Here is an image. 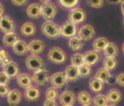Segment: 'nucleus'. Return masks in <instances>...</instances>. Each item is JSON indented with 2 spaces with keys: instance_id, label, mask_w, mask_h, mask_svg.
Returning <instances> with one entry per match:
<instances>
[{
  "instance_id": "nucleus-1",
  "label": "nucleus",
  "mask_w": 124,
  "mask_h": 106,
  "mask_svg": "<svg viewBox=\"0 0 124 106\" xmlns=\"http://www.w3.org/2000/svg\"><path fill=\"white\" fill-rule=\"evenodd\" d=\"M41 32L46 37L55 39L61 36V27L51 20H46L41 26Z\"/></svg>"
},
{
  "instance_id": "nucleus-2",
  "label": "nucleus",
  "mask_w": 124,
  "mask_h": 106,
  "mask_svg": "<svg viewBox=\"0 0 124 106\" xmlns=\"http://www.w3.org/2000/svg\"><path fill=\"white\" fill-rule=\"evenodd\" d=\"M66 52L62 48H58V47H53L48 52V60L53 64H57V65L64 64L66 62Z\"/></svg>"
},
{
  "instance_id": "nucleus-3",
  "label": "nucleus",
  "mask_w": 124,
  "mask_h": 106,
  "mask_svg": "<svg viewBox=\"0 0 124 106\" xmlns=\"http://www.w3.org/2000/svg\"><path fill=\"white\" fill-rule=\"evenodd\" d=\"M26 66L29 71L35 72L39 70V69H43L45 66V62L39 55L36 54H31L26 58Z\"/></svg>"
},
{
  "instance_id": "nucleus-4",
  "label": "nucleus",
  "mask_w": 124,
  "mask_h": 106,
  "mask_svg": "<svg viewBox=\"0 0 124 106\" xmlns=\"http://www.w3.org/2000/svg\"><path fill=\"white\" fill-rule=\"evenodd\" d=\"M33 83L36 86H46L50 82V74L46 68L39 69V70L33 72L32 75Z\"/></svg>"
},
{
  "instance_id": "nucleus-5",
  "label": "nucleus",
  "mask_w": 124,
  "mask_h": 106,
  "mask_svg": "<svg viewBox=\"0 0 124 106\" xmlns=\"http://www.w3.org/2000/svg\"><path fill=\"white\" fill-rule=\"evenodd\" d=\"M67 83H68V80H67L65 72L63 71L55 72V73H53L50 76V84H51V86L57 89L64 88L67 85Z\"/></svg>"
},
{
  "instance_id": "nucleus-6",
  "label": "nucleus",
  "mask_w": 124,
  "mask_h": 106,
  "mask_svg": "<svg viewBox=\"0 0 124 106\" xmlns=\"http://www.w3.org/2000/svg\"><path fill=\"white\" fill-rule=\"evenodd\" d=\"M16 30V23L10 16L2 15L0 17V31H2L4 34L7 33H13Z\"/></svg>"
},
{
  "instance_id": "nucleus-7",
  "label": "nucleus",
  "mask_w": 124,
  "mask_h": 106,
  "mask_svg": "<svg viewBox=\"0 0 124 106\" xmlns=\"http://www.w3.org/2000/svg\"><path fill=\"white\" fill-rule=\"evenodd\" d=\"M78 27L70 20H67L64 22L63 26L61 27V36H64L66 38H71L73 36L78 35Z\"/></svg>"
},
{
  "instance_id": "nucleus-8",
  "label": "nucleus",
  "mask_w": 124,
  "mask_h": 106,
  "mask_svg": "<svg viewBox=\"0 0 124 106\" xmlns=\"http://www.w3.org/2000/svg\"><path fill=\"white\" fill-rule=\"evenodd\" d=\"M57 13V8L55 4L48 2V3L41 4V16L46 19V20H53Z\"/></svg>"
},
{
  "instance_id": "nucleus-9",
  "label": "nucleus",
  "mask_w": 124,
  "mask_h": 106,
  "mask_svg": "<svg viewBox=\"0 0 124 106\" xmlns=\"http://www.w3.org/2000/svg\"><path fill=\"white\" fill-rule=\"evenodd\" d=\"M74 24H80L86 20V12L81 8H73L69 13V19Z\"/></svg>"
},
{
  "instance_id": "nucleus-10",
  "label": "nucleus",
  "mask_w": 124,
  "mask_h": 106,
  "mask_svg": "<svg viewBox=\"0 0 124 106\" xmlns=\"http://www.w3.org/2000/svg\"><path fill=\"white\" fill-rule=\"evenodd\" d=\"M94 35H95V31L91 24H84L78 31V36L84 41L92 39L94 37Z\"/></svg>"
},
{
  "instance_id": "nucleus-11",
  "label": "nucleus",
  "mask_w": 124,
  "mask_h": 106,
  "mask_svg": "<svg viewBox=\"0 0 124 106\" xmlns=\"http://www.w3.org/2000/svg\"><path fill=\"white\" fill-rule=\"evenodd\" d=\"M77 100V96L70 90H65L58 97V101L62 106H73Z\"/></svg>"
},
{
  "instance_id": "nucleus-12",
  "label": "nucleus",
  "mask_w": 124,
  "mask_h": 106,
  "mask_svg": "<svg viewBox=\"0 0 124 106\" xmlns=\"http://www.w3.org/2000/svg\"><path fill=\"white\" fill-rule=\"evenodd\" d=\"M83 57H84V64L92 67L95 64H98L99 61H100V53L94 51V50H89V51H86L84 53Z\"/></svg>"
},
{
  "instance_id": "nucleus-13",
  "label": "nucleus",
  "mask_w": 124,
  "mask_h": 106,
  "mask_svg": "<svg viewBox=\"0 0 124 106\" xmlns=\"http://www.w3.org/2000/svg\"><path fill=\"white\" fill-rule=\"evenodd\" d=\"M28 46H29V52L31 54H36V55H39L41 52H44L45 48H46V44L40 39L31 40L28 44Z\"/></svg>"
},
{
  "instance_id": "nucleus-14",
  "label": "nucleus",
  "mask_w": 124,
  "mask_h": 106,
  "mask_svg": "<svg viewBox=\"0 0 124 106\" xmlns=\"http://www.w3.org/2000/svg\"><path fill=\"white\" fill-rule=\"evenodd\" d=\"M40 90H39L38 86L32 85L30 87H28L27 89H24V98L28 100V101L31 102H34L37 101V100L40 98Z\"/></svg>"
},
{
  "instance_id": "nucleus-15",
  "label": "nucleus",
  "mask_w": 124,
  "mask_h": 106,
  "mask_svg": "<svg viewBox=\"0 0 124 106\" xmlns=\"http://www.w3.org/2000/svg\"><path fill=\"white\" fill-rule=\"evenodd\" d=\"M22 94L18 89H11L10 92L7 96V101L10 106H16L21 102L22 100Z\"/></svg>"
},
{
  "instance_id": "nucleus-16",
  "label": "nucleus",
  "mask_w": 124,
  "mask_h": 106,
  "mask_svg": "<svg viewBox=\"0 0 124 106\" xmlns=\"http://www.w3.org/2000/svg\"><path fill=\"white\" fill-rule=\"evenodd\" d=\"M5 74L10 77V79H14V77H17L19 74V67L18 64L11 61L10 63H8L5 66H3V70Z\"/></svg>"
},
{
  "instance_id": "nucleus-17",
  "label": "nucleus",
  "mask_w": 124,
  "mask_h": 106,
  "mask_svg": "<svg viewBox=\"0 0 124 106\" xmlns=\"http://www.w3.org/2000/svg\"><path fill=\"white\" fill-rule=\"evenodd\" d=\"M13 52L15 53L16 55H19V56H22V55L27 54L29 52V46H28V43L23 39H19L18 41H16V44L12 47Z\"/></svg>"
},
{
  "instance_id": "nucleus-18",
  "label": "nucleus",
  "mask_w": 124,
  "mask_h": 106,
  "mask_svg": "<svg viewBox=\"0 0 124 106\" xmlns=\"http://www.w3.org/2000/svg\"><path fill=\"white\" fill-rule=\"evenodd\" d=\"M27 15L32 19H38L41 16V5L34 2L27 8Z\"/></svg>"
},
{
  "instance_id": "nucleus-19",
  "label": "nucleus",
  "mask_w": 124,
  "mask_h": 106,
  "mask_svg": "<svg viewBox=\"0 0 124 106\" xmlns=\"http://www.w3.org/2000/svg\"><path fill=\"white\" fill-rule=\"evenodd\" d=\"M17 80V84L19 87L23 88V89H27L28 87L33 85V80H32V76L29 75L28 73H19L18 76L16 77Z\"/></svg>"
},
{
  "instance_id": "nucleus-20",
  "label": "nucleus",
  "mask_w": 124,
  "mask_h": 106,
  "mask_svg": "<svg viewBox=\"0 0 124 106\" xmlns=\"http://www.w3.org/2000/svg\"><path fill=\"white\" fill-rule=\"evenodd\" d=\"M20 33L24 37H31L36 33V27L33 22L27 21L20 27Z\"/></svg>"
},
{
  "instance_id": "nucleus-21",
  "label": "nucleus",
  "mask_w": 124,
  "mask_h": 106,
  "mask_svg": "<svg viewBox=\"0 0 124 106\" xmlns=\"http://www.w3.org/2000/svg\"><path fill=\"white\" fill-rule=\"evenodd\" d=\"M64 72H65V74H66V77H67V80H68V82H75V81H78V77H80L78 67H75L73 65L67 66Z\"/></svg>"
},
{
  "instance_id": "nucleus-22",
  "label": "nucleus",
  "mask_w": 124,
  "mask_h": 106,
  "mask_svg": "<svg viewBox=\"0 0 124 106\" xmlns=\"http://www.w3.org/2000/svg\"><path fill=\"white\" fill-rule=\"evenodd\" d=\"M68 47L70 48V50H72V51H80V50L83 49L84 47V40L81 39L80 37H78V35L73 36V37L69 38L68 40Z\"/></svg>"
},
{
  "instance_id": "nucleus-23",
  "label": "nucleus",
  "mask_w": 124,
  "mask_h": 106,
  "mask_svg": "<svg viewBox=\"0 0 124 106\" xmlns=\"http://www.w3.org/2000/svg\"><path fill=\"white\" fill-rule=\"evenodd\" d=\"M97 79H99V80H101L102 82L105 84V83H108V84H110V83H112L111 82V80H112V75H111V72L110 71H108L107 69H105V68H100L99 70L97 71V73H95V75H94Z\"/></svg>"
},
{
  "instance_id": "nucleus-24",
  "label": "nucleus",
  "mask_w": 124,
  "mask_h": 106,
  "mask_svg": "<svg viewBox=\"0 0 124 106\" xmlns=\"http://www.w3.org/2000/svg\"><path fill=\"white\" fill-rule=\"evenodd\" d=\"M107 100H108L109 104H118L121 100H122V93H121L120 90L116 88H112L107 92L106 94Z\"/></svg>"
},
{
  "instance_id": "nucleus-25",
  "label": "nucleus",
  "mask_w": 124,
  "mask_h": 106,
  "mask_svg": "<svg viewBox=\"0 0 124 106\" xmlns=\"http://www.w3.org/2000/svg\"><path fill=\"white\" fill-rule=\"evenodd\" d=\"M19 40V37L18 35L16 34L15 32L13 33H7V34L3 35L2 37V43H3V46L4 47H8V48H12L14 45L16 44V41Z\"/></svg>"
},
{
  "instance_id": "nucleus-26",
  "label": "nucleus",
  "mask_w": 124,
  "mask_h": 106,
  "mask_svg": "<svg viewBox=\"0 0 124 106\" xmlns=\"http://www.w3.org/2000/svg\"><path fill=\"white\" fill-rule=\"evenodd\" d=\"M103 53L105 55V57H117L118 54H119V48H118V46L115 43L108 41Z\"/></svg>"
},
{
  "instance_id": "nucleus-27",
  "label": "nucleus",
  "mask_w": 124,
  "mask_h": 106,
  "mask_svg": "<svg viewBox=\"0 0 124 106\" xmlns=\"http://www.w3.org/2000/svg\"><path fill=\"white\" fill-rule=\"evenodd\" d=\"M89 88L92 92L94 93H100L104 88V83L101 80L97 79L95 76H93L92 79H90L89 81Z\"/></svg>"
},
{
  "instance_id": "nucleus-28",
  "label": "nucleus",
  "mask_w": 124,
  "mask_h": 106,
  "mask_svg": "<svg viewBox=\"0 0 124 106\" xmlns=\"http://www.w3.org/2000/svg\"><path fill=\"white\" fill-rule=\"evenodd\" d=\"M78 103L83 106V105H88V104H92V99L93 98L91 97L88 91H85V90H82L78 92V97H77Z\"/></svg>"
},
{
  "instance_id": "nucleus-29",
  "label": "nucleus",
  "mask_w": 124,
  "mask_h": 106,
  "mask_svg": "<svg viewBox=\"0 0 124 106\" xmlns=\"http://www.w3.org/2000/svg\"><path fill=\"white\" fill-rule=\"evenodd\" d=\"M107 44H108V39H107L106 37H98V38H95L93 40V43H92V48H93L94 51L100 53V52L104 51Z\"/></svg>"
},
{
  "instance_id": "nucleus-30",
  "label": "nucleus",
  "mask_w": 124,
  "mask_h": 106,
  "mask_svg": "<svg viewBox=\"0 0 124 106\" xmlns=\"http://www.w3.org/2000/svg\"><path fill=\"white\" fill-rule=\"evenodd\" d=\"M118 66L117 57H105L103 61V68L107 69L108 71H114Z\"/></svg>"
},
{
  "instance_id": "nucleus-31",
  "label": "nucleus",
  "mask_w": 124,
  "mask_h": 106,
  "mask_svg": "<svg viewBox=\"0 0 124 106\" xmlns=\"http://www.w3.org/2000/svg\"><path fill=\"white\" fill-rule=\"evenodd\" d=\"M108 100L105 94L102 93H98L93 99H92V105L93 106H106L108 105Z\"/></svg>"
},
{
  "instance_id": "nucleus-32",
  "label": "nucleus",
  "mask_w": 124,
  "mask_h": 106,
  "mask_svg": "<svg viewBox=\"0 0 124 106\" xmlns=\"http://www.w3.org/2000/svg\"><path fill=\"white\" fill-rule=\"evenodd\" d=\"M45 96H46V99L47 100H53V101H56V99H58V97H60V93H58V89L53 87H49L46 90V93H45Z\"/></svg>"
},
{
  "instance_id": "nucleus-33",
  "label": "nucleus",
  "mask_w": 124,
  "mask_h": 106,
  "mask_svg": "<svg viewBox=\"0 0 124 106\" xmlns=\"http://www.w3.org/2000/svg\"><path fill=\"white\" fill-rule=\"evenodd\" d=\"M78 70L80 77H87L91 74V67L86 65V64H83L80 67H78Z\"/></svg>"
},
{
  "instance_id": "nucleus-34",
  "label": "nucleus",
  "mask_w": 124,
  "mask_h": 106,
  "mask_svg": "<svg viewBox=\"0 0 124 106\" xmlns=\"http://www.w3.org/2000/svg\"><path fill=\"white\" fill-rule=\"evenodd\" d=\"M84 64V57L82 53H74L71 56V65L75 67H80Z\"/></svg>"
},
{
  "instance_id": "nucleus-35",
  "label": "nucleus",
  "mask_w": 124,
  "mask_h": 106,
  "mask_svg": "<svg viewBox=\"0 0 124 106\" xmlns=\"http://www.w3.org/2000/svg\"><path fill=\"white\" fill-rule=\"evenodd\" d=\"M11 58H10V55L9 53L5 51L4 49H0V64H1V67L5 66L8 63L11 62Z\"/></svg>"
},
{
  "instance_id": "nucleus-36",
  "label": "nucleus",
  "mask_w": 124,
  "mask_h": 106,
  "mask_svg": "<svg viewBox=\"0 0 124 106\" xmlns=\"http://www.w3.org/2000/svg\"><path fill=\"white\" fill-rule=\"evenodd\" d=\"M60 4L63 8H66V9H73L78 3V0H58Z\"/></svg>"
},
{
  "instance_id": "nucleus-37",
  "label": "nucleus",
  "mask_w": 124,
  "mask_h": 106,
  "mask_svg": "<svg viewBox=\"0 0 124 106\" xmlns=\"http://www.w3.org/2000/svg\"><path fill=\"white\" fill-rule=\"evenodd\" d=\"M87 4L93 9H101L104 5V0H86Z\"/></svg>"
},
{
  "instance_id": "nucleus-38",
  "label": "nucleus",
  "mask_w": 124,
  "mask_h": 106,
  "mask_svg": "<svg viewBox=\"0 0 124 106\" xmlns=\"http://www.w3.org/2000/svg\"><path fill=\"white\" fill-rule=\"evenodd\" d=\"M10 81H11V79L3 71H0V85H9Z\"/></svg>"
},
{
  "instance_id": "nucleus-39",
  "label": "nucleus",
  "mask_w": 124,
  "mask_h": 106,
  "mask_svg": "<svg viewBox=\"0 0 124 106\" xmlns=\"http://www.w3.org/2000/svg\"><path fill=\"white\" fill-rule=\"evenodd\" d=\"M10 90L9 85H0V97H7Z\"/></svg>"
},
{
  "instance_id": "nucleus-40",
  "label": "nucleus",
  "mask_w": 124,
  "mask_h": 106,
  "mask_svg": "<svg viewBox=\"0 0 124 106\" xmlns=\"http://www.w3.org/2000/svg\"><path fill=\"white\" fill-rule=\"evenodd\" d=\"M116 83L121 87H124V72H121L116 76Z\"/></svg>"
},
{
  "instance_id": "nucleus-41",
  "label": "nucleus",
  "mask_w": 124,
  "mask_h": 106,
  "mask_svg": "<svg viewBox=\"0 0 124 106\" xmlns=\"http://www.w3.org/2000/svg\"><path fill=\"white\" fill-rule=\"evenodd\" d=\"M12 3L14 5H17V7H22L28 2V0H11Z\"/></svg>"
},
{
  "instance_id": "nucleus-42",
  "label": "nucleus",
  "mask_w": 124,
  "mask_h": 106,
  "mask_svg": "<svg viewBox=\"0 0 124 106\" xmlns=\"http://www.w3.org/2000/svg\"><path fill=\"white\" fill-rule=\"evenodd\" d=\"M43 106H58L56 101H53V100H45Z\"/></svg>"
},
{
  "instance_id": "nucleus-43",
  "label": "nucleus",
  "mask_w": 124,
  "mask_h": 106,
  "mask_svg": "<svg viewBox=\"0 0 124 106\" xmlns=\"http://www.w3.org/2000/svg\"><path fill=\"white\" fill-rule=\"evenodd\" d=\"M3 13H4V7H3V4L0 2V17L3 15Z\"/></svg>"
},
{
  "instance_id": "nucleus-44",
  "label": "nucleus",
  "mask_w": 124,
  "mask_h": 106,
  "mask_svg": "<svg viewBox=\"0 0 124 106\" xmlns=\"http://www.w3.org/2000/svg\"><path fill=\"white\" fill-rule=\"evenodd\" d=\"M121 12L123 14V18H124V0L121 2Z\"/></svg>"
},
{
  "instance_id": "nucleus-45",
  "label": "nucleus",
  "mask_w": 124,
  "mask_h": 106,
  "mask_svg": "<svg viewBox=\"0 0 124 106\" xmlns=\"http://www.w3.org/2000/svg\"><path fill=\"white\" fill-rule=\"evenodd\" d=\"M39 1H40L41 2V3H48V2H50V1H51V0H39Z\"/></svg>"
},
{
  "instance_id": "nucleus-46",
  "label": "nucleus",
  "mask_w": 124,
  "mask_h": 106,
  "mask_svg": "<svg viewBox=\"0 0 124 106\" xmlns=\"http://www.w3.org/2000/svg\"><path fill=\"white\" fill-rule=\"evenodd\" d=\"M122 52H123V54H124V43L122 45Z\"/></svg>"
},
{
  "instance_id": "nucleus-47",
  "label": "nucleus",
  "mask_w": 124,
  "mask_h": 106,
  "mask_svg": "<svg viewBox=\"0 0 124 106\" xmlns=\"http://www.w3.org/2000/svg\"><path fill=\"white\" fill-rule=\"evenodd\" d=\"M106 106H117V104H108V105H106Z\"/></svg>"
},
{
  "instance_id": "nucleus-48",
  "label": "nucleus",
  "mask_w": 124,
  "mask_h": 106,
  "mask_svg": "<svg viewBox=\"0 0 124 106\" xmlns=\"http://www.w3.org/2000/svg\"><path fill=\"white\" fill-rule=\"evenodd\" d=\"M83 106H93L92 104H88V105H83Z\"/></svg>"
},
{
  "instance_id": "nucleus-49",
  "label": "nucleus",
  "mask_w": 124,
  "mask_h": 106,
  "mask_svg": "<svg viewBox=\"0 0 124 106\" xmlns=\"http://www.w3.org/2000/svg\"><path fill=\"white\" fill-rule=\"evenodd\" d=\"M120 1H123V0H120Z\"/></svg>"
},
{
  "instance_id": "nucleus-50",
  "label": "nucleus",
  "mask_w": 124,
  "mask_h": 106,
  "mask_svg": "<svg viewBox=\"0 0 124 106\" xmlns=\"http://www.w3.org/2000/svg\"><path fill=\"white\" fill-rule=\"evenodd\" d=\"M0 66H1V64H0Z\"/></svg>"
}]
</instances>
